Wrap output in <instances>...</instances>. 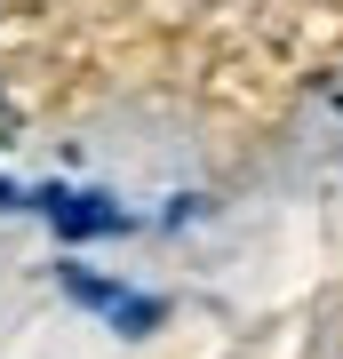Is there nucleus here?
I'll return each instance as SVG.
<instances>
[{"label": "nucleus", "mask_w": 343, "mask_h": 359, "mask_svg": "<svg viewBox=\"0 0 343 359\" xmlns=\"http://www.w3.org/2000/svg\"><path fill=\"white\" fill-rule=\"evenodd\" d=\"M40 208H48V216H56V231H64V240H112V231H120V216H112V208H104V200H72V192H40Z\"/></svg>", "instance_id": "nucleus-1"}, {"label": "nucleus", "mask_w": 343, "mask_h": 359, "mask_svg": "<svg viewBox=\"0 0 343 359\" xmlns=\"http://www.w3.org/2000/svg\"><path fill=\"white\" fill-rule=\"evenodd\" d=\"M64 280H72V295H80V304H96V311H112V304H120V287H112V280H88V271H64Z\"/></svg>", "instance_id": "nucleus-2"}]
</instances>
